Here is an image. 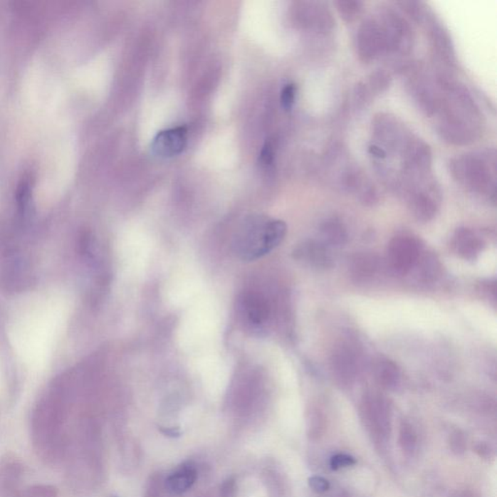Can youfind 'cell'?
<instances>
[{
    "mask_svg": "<svg viewBox=\"0 0 497 497\" xmlns=\"http://www.w3.org/2000/svg\"><path fill=\"white\" fill-rule=\"evenodd\" d=\"M309 485L312 490L316 493H323V491H328V487H330V483L327 480L318 476L310 478Z\"/></svg>",
    "mask_w": 497,
    "mask_h": 497,
    "instance_id": "obj_27",
    "label": "cell"
},
{
    "mask_svg": "<svg viewBox=\"0 0 497 497\" xmlns=\"http://www.w3.org/2000/svg\"><path fill=\"white\" fill-rule=\"evenodd\" d=\"M374 373L377 380L386 387L395 386L400 379V370L398 366L392 360L387 359L380 360L376 363Z\"/></svg>",
    "mask_w": 497,
    "mask_h": 497,
    "instance_id": "obj_15",
    "label": "cell"
},
{
    "mask_svg": "<svg viewBox=\"0 0 497 497\" xmlns=\"http://www.w3.org/2000/svg\"><path fill=\"white\" fill-rule=\"evenodd\" d=\"M355 47L360 61L363 63H371L377 58L387 55L383 29L376 18L367 19L360 26Z\"/></svg>",
    "mask_w": 497,
    "mask_h": 497,
    "instance_id": "obj_6",
    "label": "cell"
},
{
    "mask_svg": "<svg viewBox=\"0 0 497 497\" xmlns=\"http://www.w3.org/2000/svg\"><path fill=\"white\" fill-rule=\"evenodd\" d=\"M421 253L418 240L409 235H399L387 247V264L395 273L408 274L418 263Z\"/></svg>",
    "mask_w": 497,
    "mask_h": 497,
    "instance_id": "obj_7",
    "label": "cell"
},
{
    "mask_svg": "<svg viewBox=\"0 0 497 497\" xmlns=\"http://www.w3.org/2000/svg\"><path fill=\"white\" fill-rule=\"evenodd\" d=\"M372 98L373 95L371 93L370 89H368V87L366 85L365 83H359V84L355 85L354 90V98H352L355 110H365V109L367 108V107L370 105Z\"/></svg>",
    "mask_w": 497,
    "mask_h": 497,
    "instance_id": "obj_22",
    "label": "cell"
},
{
    "mask_svg": "<svg viewBox=\"0 0 497 497\" xmlns=\"http://www.w3.org/2000/svg\"><path fill=\"white\" fill-rule=\"evenodd\" d=\"M31 182L25 180L21 182L17 192V202L19 210L21 214H26L31 204Z\"/></svg>",
    "mask_w": 497,
    "mask_h": 497,
    "instance_id": "obj_23",
    "label": "cell"
},
{
    "mask_svg": "<svg viewBox=\"0 0 497 497\" xmlns=\"http://www.w3.org/2000/svg\"><path fill=\"white\" fill-rule=\"evenodd\" d=\"M162 432H164L165 435H168V436L175 437L179 436V435H180V431H178V430H176L175 429L162 430Z\"/></svg>",
    "mask_w": 497,
    "mask_h": 497,
    "instance_id": "obj_28",
    "label": "cell"
},
{
    "mask_svg": "<svg viewBox=\"0 0 497 497\" xmlns=\"http://www.w3.org/2000/svg\"><path fill=\"white\" fill-rule=\"evenodd\" d=\"M355 464V459L347 455L334 456L330 461L331 469L334 470L352 466H354Z\"/></svg>",
    "mask_w": 497,
    "mask_h": 497,
    "instance_id": "obj_26",
    "label": "cell"
},
{
    "mask_svg": "<svg viewBox=\"0 0 497 497\" xmlns=\"http://www.w3.org/2000/svg\"><path fill=\"white\" fill-rule=\"evenodd\" d=\"M422 23L426 26L430 43L437 57L446 66H455L456 64L455 47L451 41L450 33L445 28L444 25H442V23L434 17V13L430 11Z\"/></svg>",
    "mask_w": 497,
    "mask_h": 497,
    "instance_id": "obj_9",
    "label": "cell"
},
{
    "mask_svg": "<svg viewBox=\"0 0 497 497\" xmlns=\"http://www.w3.org/2000/svg\"><path fill=\"white\" fill-rule=\"evenodd\" d=\"M407 90L417 107L426 116L432 117L436 114L439 95L429 80L422 75H415L411 77L407 84Z\"/></svg>",
    "mask_w": 497,
    "mask_h": 497,
    "instance_id": "obj_11",
    "label": "cell"
},
{
    "mask_svg": "<svg viewBox=\"0 0 497 497\" xmlns=\"http://www.w3.org/2000/svg\"><path fill=\"white\" fill-rule=\"evenodd\" d=\"M437 132L451 145L466 146L476 141L482 132L483 115L471 93L464 85L447 76L438 77Z\"/></svg>",
    "mask_w": 497,
    "mask_h": 497,
    "instance_id": "obj_1",
    "label": "cell"
},
{
    "mask_svg": "<svg viewBox=\"0 0 497 497\" xmlns=\"http://www.w3.org/2000/svg\"><path fill=\"white\" fill-rule=\"evenodd\" d=\"M397 4L402 8L406 14L410 16L414 21L421 23H423L427 13L429 12L427 5L421 1H400L397 2Z\"/></svg>",
    "mask_w": 497,
    "mask_h": 497,
    "instance_id": "obj_21",
    "label": "cell"
},
{
    "mask_svg": "<svg viewBox=\"0 0 497 497\" xmlns=\"http://www.w3.org/2000/svg\"><path fill=\"white\" fill-rule=\"evenodd\" d=\"M242 314L251 325H261L269 317L268 302L256 293H246L240 298Z\"/></svg>",
    "mask_w": 497,
    "mask_h": 497,
    "instance_id": "obj_12",
    "label": "cell"
},
{
    "mask_svg": "<svg viewBox=\"0 0 497 497\" xmlns=\"http://www.w3.org/2000/svg\"><path fill=\"white\" fill-rule=\"evenodd\" d=\"M323 239L331 245L343 244L346 239V231L343 226L336 221H328L322 229Z\"/></svg>",
    "mask_w": 497,
    "mask_h": 497,
    "instance_id": "obj_20",
    "label": "cell"
},
{
    "mask_svg": "<svg viewBox=\"0 0 497 497\" xmlns=\"http://www.w3.org/2000/svg\"><path fill=\"white\" fill-rule=\"evenodd\" d=\"M197 476V470L194 466L189 462H186L168 476L167 488L171 493L176 494L186 493L196 482Z\"/></svg>",
    "mask_w": 497,
    "mask_h": 497,
    "instance_id": "obj_13",
    "label": "cell"
},
{
    "mask_svg": "<svg viewBox=\"0 0 497 497\" xmlns=\"http://www.w3.org/2000/svg\"><path fill=\"white\" fill-rule=\"evenodd\" d=\"M450 171L454 179L470 191L496 197V150H481L454 157L450 162Z\"/></svg>",
    "mask_w": 497,
    "mask_h": 497,
    "instance_id": "obj_2",
    "label": "cell"
},
{
    "mask_svg": "<svg viewBox=\"0 0 497 497\" xmlns=\"http://www.w3.org/2000/svg\"><path fill=\"white\" fill-rule=\"evenodd\" d=\"M287 234L283 221L253 217L246 221L234 237V252L246 261H256L273 251Z\"/></svg>",
    "mask_w": 497,
    "mask_h": 497,
    "instance_id": "obj_3",
    "label": "cell"
},
{
    "mask_svg": "<svg viewBox=\"0 0 497 497\" xmlns=\"http://www.w3.org/2000/svg\"><path fill=\"white\" fill-rule=\"evenodd\" d=\"M296 87L293 84L286 85L281 92V104L285 111H291L295 105Z\"/></svg>",
    "mask_w": 497,
    "mask_h": 497,
    "instance_id": "obj_24",
    "label": "cell"
},
{
    "mask_svg": "<svg viewBox=\"0 0 497 497\" xmlns=\"http://www.w3.org/2000/svg\"><path fill=\"white\" fill-rule=\"evenodd\" d=\"M392 84V76L389 72L384 69H377L370 74V78L366 85L374 95H381L389 89Z\"/></svg>",
    "mask_w": 497,
    "mask_h": 497,
    "instance_id": "obj_19",
    "label": "cell"
},
{
    "mask_svg": "<svg viewBox=\"0 0 497 497\" xmlns=\"http://www.w3.org/2000/svg\"><path fill=\"white\" fill-rule=\"evenodd\" d=\"M187 135L188 130L185 127L162 130L152 141V153L159 159H168L180 155L187 146Z\"/></svg>",
    "mask_w": 497,
    "mask_h": 497,
    "instance_id": "obj_10",
    "label": "cell"
},
{
    "mask_svg": "<svg viewBox=\"0 0 497 497\" xmlns=\"http://www.w3.org/2000/svg\"><path fill=\"white\" fill-rule=\"evenodd\" d=\"M373 138L375 145L380 147L392 156H399L400 153L412 133L409 132L405 125L398 121L397 117L389 114L376 115L372 121Z\"/></svg>",
    "mask_w": 497,
    "mask_h": 497,
    "instance_id": "obj_5",
    "label": "cell"
},
{
    "mask_svg": "<svg viewBox=\"0 0 497 497\" xmlns=\"http://www.w3.org/2000/svg\"><path fill=\"white\" fill-rule=\"evenodd\" d=\"M275 157L274 146L272 142L267 141L264 144L263 150H261V157H259V160H261V164L263 165H271L273 164Z\"/></svg>",
    "mask_w": 497,
    "mask_h": 497,
    "instance_id": "obj_25",
    "label": "cell"
},
{
    "mask_svg": "<svg viewBox=\"0 0 497 497\" xmlns=\"http://www.w3.org/2000/svg\"><path fill=\"white\" fill-rule=\"evenodd\" d=\"M339 15L346 23H352L359 18L363 10V2L360 0H339L334 2Z\"/></svg>",
    "mask_w": 497,
    "mask_h": 497,
    "instance_id": "obj_18",
    "label": "cell"
},
{
    "mask_svg": "<svg viewBox=\"0 0 497 497\" xmlns=\"http://www.w3.org/2000/svg\"><path fill=\"white\" fill-rule=\"evenodd\" d=\"M355 355L348 349L342 348L335 355H333V370L334 373L339 374V376L345 378H351L352 374L355 373Z\"/></svg>",
    "mask_w": 497,
    "mask_h": 497,
    "instance_id": "obj_16",
    "label": "cell"
},
{
    "mask_svg": "<svg viewBox=\"0 0 497 497\" xmlns=\"http://www.w3.org/2000/svg\"><path fill=\"white\" fill-rule=\"evenodd\" d=\"M300 23L302 28L315 32V36H328L335 26L330 8L323 1L303 2Z\"/></svg>",
    "mask_w": 497,
    "mask_h": 497,
    "instance_id": "obj_8",
    "label": "cell"
},
{
    "mask_svg": "<svg viewBox=\"0 0 497 497\" xmlns=\"http://www.w3.org/2000/svg\"><path fill=\"white\" fill-rule=\"evenodd\" d=\"M376 19L383 29L387 53L408 56L412 52L413 29L400 13L391 7L381 8Z\"/></svg>",
    "mask_w": 497,
    "mask_h": 497,
    "instance_id": "obj_4",
    "label": "cell"
},
{
    "mask_svg": "<svg viewBox=\"0 0 497 497\" xmlns=\"http://www.w3.org/2000/svg\"><path fill=\"white\" fill-rule=\"evenodd\" d=\"M299 253L307 259V261L317 266H327L330 261L327 248L323 245L316 244V243H309V244L304 245L299 250Z\"/></svg>",
    "mask_w": 497,
    "mask_h": 497,
    "instance_id": "obj_17",
    "label": "cell"
},
{
    "mask_svg": "<svg viewBox=\"0 0 497 497\" xmlns=\"http://www.w3.org/2000/svg\"><path fill=\"white\" fill-rule=\"evenodd\" d=\"M454 248L459 256L467 259L474 258L482 250V242L474 232L461 229L456 232L453 240Z\"/></svg>",
    "mask_w": 497,
    "mask_h": 497,
    "instance_id": "obj_14",
    "label": "cell"
}]
</instances>
